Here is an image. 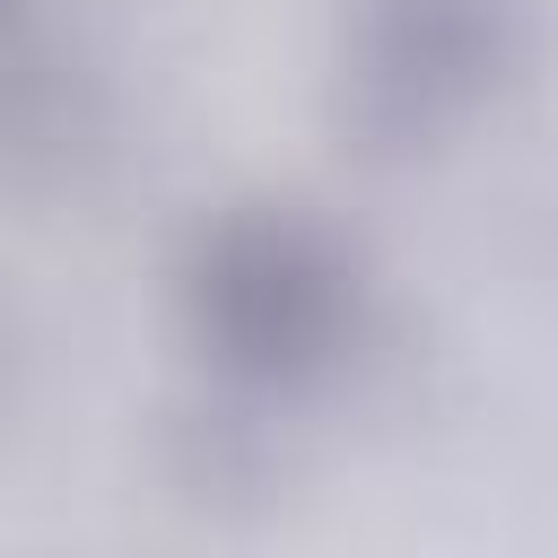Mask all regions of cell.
<instances>
[{
  "mask_svg": "<svg viewBox=\"0 0 558 558\" xmlns=\"http://www.w3.org/2000/svg\"><path fill=\"white\" fill-rule=\"evenodd\" d=\"M349 314H357V288L305 227H244L201 270V323L253 375H296L331 357Z\"/></svg>",
  "mask_w": 558,
  "mask_h": 558,
  "instance_id": "obj_1",
  "label": "cell"
}]
</instances>
